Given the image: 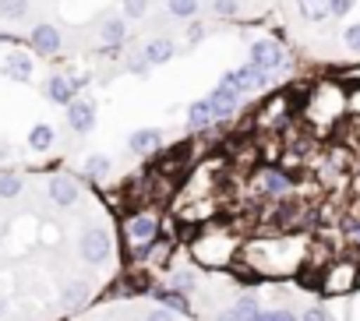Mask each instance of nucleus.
<instances>
[{"label":"nucleus","instance_id":"f257e3e1","mask_svg":"<svg viewBox=\"0 0 360 321\" xmlns=\"http://www.w3.org/2000/svg\"><path fill=\"white\" fill-rule=\"evenodd\" d=\"M244 261L258 275H290L304 261V237H293V233L258 237L244 247Z\"/></svg>","mask_w":360,"mask_h":321},{"label":"nucleus","instance_id":"f03ea898","mask_svg":"<svg viewBox=\"0 0 360 321\" xmlns=\"http://www.w3.org/2000/svg\"><path fill=\"white\" fill-rule=\"evenodd\" d=\"M120 237H124V247L134 261H141L148 254V247L162 237V223L155 212H131L124 223H120Z\"/></svg>","mask_w":360,"mask_h":321},{"label":"nucleus","instance_id":"7ed1b4c3","mask_svg":"<svg viewBox=\"0 0 360 321\" xmlns=\"http://www.w3.org/2000/svg\"><path fill=\"white\" fill-rule=\"evenodd\" d=\"M237 251H240V244H237V237H230L226 230H202L195 240H191V254L202 261V265H230L233 258H237Z\"/></svg>","mask_w":360,"mask_h":321},{"label":"nucleus","instance_id":"20e7f679","mask_svg":"<svg viewBox=\"0 0 360 321\" xmlns=\"http://www.w3.org/2000/svg\"><path fill=\"white\" fill-rule=\"evenodd\" d=\"M321 293L335 296V293H349L353 286H360V261L356 258H332L318 279Z\"/></svg>","mask_w":360,"mask_h":321},{"label":"nucleus","instance_id":"39448f33","mask_svg":"<svg viewBox=\"0 0 360 321\" xmlns=\"http://www.w3.org/2000/svg\"><path fill=\"white\" fill-rule=\"evenodd\" d=\"M78 258L89 265V268H99V265H106L110 258H113V237H110V230H103V226H85L82 230V237H78Z\"/></svg>","mask_w":360,"mask_h":321},{"label":"nucleus","instance_id":"423d86ee","mask_svg":"<svg viewBox=\"0 0 360 321\" xmlns=\"http://www.w3.org/2000/svg\"><path fill=\"white\" fill-rule=\"evenodd\" d=\"M297 188V177L283 166H262L255 173V195L269 198V202H286Z\"/></svg>","mask_w":360,"mask_h":321},{"label":"nucleus","instance_id":"0eeeda50","mask_svg":"<svg viewBox=\"0 0 360 321\" xmlns=\"http://www.w3.org/2000/svg\"><path fill=\"white\" fill-rule=\"evenodd\" d=\"M248 64H255L269 74H279L290 64V57H286V46L279 39H255L251 50H248Z\"/></svg>","mask_w":360,"mask_h":321},{"label":"nucleus","instance_id":"6e6552de","mask_svg":"<svg viewBox=\"0 0 360 321\" xmlns=\"http://www.w3.org/2000/svg\"><path fill=\"white\" fill-rule=\"evenodd\" d=\"M46 195L57 209H75L82 202V184L75 173H53L50 184H46Z\"/></svg>","mask_w":360,"mask_h":321},{"label":"nucleus","instance_id":"1a4fd4ad","mask_svg":"<svg viewBox=\"0 0 360 321\" xmlns=\"http://www.w3.org/2000/svg\"><path fill=\"white\" fill-rule=\"evenodd\" d=\"M29 46H32V53H39V57H57V53L64 50V36H60L57 25L39 22V25L29 32Z\"/></svg>","mask_w":360,"mask_h":321},{"label":"nucleus","instance_id":"9d476101","mask_svg":"<svg viewBox=\"0 0 360 321\" xmlns=\"http://www.w3.org/2000/svg\"><path fill=\"white\" fill-rule=\"evenodd\" d=\"M68 110V127L75 131V134H92L96 131V103L92 99H85V96H78L71 106H64Z\"/></svg>","mask_w":360,"mask_h":321},{"label":"nucleus","instance_id":"9b49d317","mask_svg":"<svg viewBox=\"0 0 360 321\" xmlns=\"http://www.w3.org/2000/svg\"><path fill=\"white\" fill-rule=\"evenodd\" d=\"M148 296L155 300V307H166V310H173V314H180V317H188V314H191V296H188V293H180V289H173L169 282H162V286L155 282Z\"/></svg>","mask_w":360,"mask_h":321},{"label":"nucleus","instance_id":"f8f14e48","mask_svg":"<svg viewBox=\"0 0 360 321\" xmlns=\"http://www.w3.org/2000/svg\"><path fill=\"white\" fill-rule=\"evenodd\" d=\"M43 96H46L53 106H71L82 92H78V85H75V74H50Z\"/></svg>","mask_w":360,"mask_h":321},{"label":"nucleus","instance_id":"ddd939ff","mask_svg":"<svg viewBox=\"0 0 360 321\" xmlns=\"http://www.w3.org/2000/svg\"><path fill=\"white\" fill-rule=\"evenodd\" d=\"M240 92L237 89H226V85H216L209 92V103H212V113H216V124H226L237 110H240Z\"/></svg>","mask_w":360,"mask_h":321},{"label":"nucleus","instance_id":"4468645a","mask_svg":"<svg viewBox=\"0 0 360 321\" xmlns=\"http://www.w3.org/2000/svg\"><path fill=\"white\" fill-rule=\"evenodd\" d=\"M258 310H262L258 293H240L230 307H223V310L216 314V321H255V317H258Z\"/></svg>","mask_w":360,"mask_h":321},{"label":"nucleus","instance_id":"2eb2a0df","mask_svg":"<svg viewBox=\"0 0 360 321\" xmlns=\"http://www.w3.org/2000/svg\"><path fill=\"white\" fill-rule=\"evenodd\" d=\"M99 43H103V50H110V53H117L124 43H127V18L120 15H113V18H103L99 22Z\"/></svg>","mask_w":360,"mask_h":321},{"label":"nucleus","instance_id":"dca6fc26","mask_svg":"<svg viewBox=\"0 0 360 321\" xmlns=\"http://www.w3.org/2000/svg\"><path fill=\"white\" fill-rule=\"evenodd\" d=\"M269 85H272V74H269V71H262V67H255V64H240V67H237V89H240V96L262 92V89H269Z\"/></svg>","mask_w":360,"mask_h":321},{"label":"nucleus","instance_id":"f3484780","mask_svg":"<svg viewBox=\"0 0 360 321\" xmlns=\"http://www.w3.org/2000/svg\"><path fill=\"white\" fill-rule=\"evenodd\" d=\"M162 145V131L159 127H138L127 134V152L131 155H152Z\"/></svg>","mask_w":360,"mask_h":321},{"label":"nucleus","instance_id":"a211bd4d","mask_svg":"<svg viewBox=\"0 0 360 321\" xmlns=\"http://www.w3.org/2000/svg\"><path fill=\"white\" fill-rule=\"evenodd\" d=\"M141 50H145V57H148L152 67H162V64H169V60L176 57V43H173L169 36H152Z\"/></svg>","mask_w":360,"mask_h":321},{"label":"nucleus","instance_id":"6ab92c4d","mask_svg":"<svg viewBox=\"0 0 360 321\" xmlns=\"http://www.w3.org/2000/svg\"><path fill=\"white\" fill-rule=\"evenodd\" d=\"M92 300V286L85 282V279H68L64 286H60V303L68 307V310H78V307H85Z\"/></svg>","mask_w":360,"mask_h":321},{"label":"nucleus","instance_id":"aec40b11","mask_svg":"<svg viewBox=\"0 0 360 321\" xmlns=\"http://www.w3.org/2000/svg\"><path fill=\"white\" fill-rule=\"evenodd\" d=\"M212 124H216V113H212V103H209V96L195 99V103L188 106V127H191L195 134H202V131H209Z\"/></svg>","mask_w":360,"mask_h":321},{"label":"nucleus","instance_id":"412c9836","mask_svg":"<svg viewBox=\"0 0 360 321\" xmlns=\"http://www.w3.org/2000/svg\"><path fill=\"white\" fill-rule=\"evenodd\" d=\"M110 173H113V159H110V155H103V152L89 155V159H85V166H82V177H85V181H92V184L110 181Z\"/></svg>","mask_w":360,"mask_h":321},{"label":"nucleus","instance_id":"4be33fe9","mask_svg":"<svg viewBox=\"0 0 360 321\" xmlns=\"http://www.w3.org/2000/svg\"><path fill=\"white\" fill-rule=\"evenodd\" d=\"M32 57L29 53H22V50H15L8 60H4V78H11V81H29L32 78Z\"/></svg>","mask_w":360,"mask_h":321},{"label":"nucleus","instance_id":"5701e85b","mask_svg":"<svg viewBox=\"0 0 360 321\" xmlns=\"http://www.w3.org/2000/svg\"><path fill=\"white\" fill-rule=\"evenodd\" d=\"M166 282H169L173 289H180V293L191 296V293L198 289V272H195V268H173V272L166 275Z\"/></svg>","mask_w":360,"mask_h":321},{"label":"nucleus","instance_id":"b1692460","mask_svg":"<svg viewBox=\"0 0 360 321\" xmlns=\"http://www.w3.org/2000/svg\"><path fill=\"white\" fill-rule=\"evenodd\" d=\"M53 141H57V131H53L50 124H36V127L29 131V148H32V152H50Z\"/></svg>","mask_w":360,"mask_h":321},{"label":"nucleus","instance_id":"393cba45","mask_svg":"<svg viewBox=\"0 0 360 321\" xmlns=\"http://www.w3.org/2000/svg\"><path fill=\"white\" fill-rule=\"evenodd\" d=\"M297 11L304 22H325L328 15V0H297Z\"/></svg>","mask_w":360,"mask_h":321},{"label":"nucleus","instance_id":"a878e982","mask_svg":"<svg viewBox=\"0 0 360 321\" xmlns=\"http://www.w3.org/2000/svg\"><path fill=\"white\" fill-rule=\"evenodd\" d=\"M22 188H25V181H22V173H18V170H0V198H4V202L18 198V195H22Z\"/></svg>","mask_w":360,"mask_h":321},{"label":"nucleus","instance_id":"bb28decb","mask_svg":"<svg viewBox=\"0 0 360 321\" xmlns=\"http://www.w3.org/2000/svg\"><path fill=\"white\" fill-rule=\"evenodd\" d=\"M166 11L173 18H180V22H191L202 11V0H166Z\"/></svg>","mask_w":360,"mask_h":321},{"label":"nucleus","instance_id":"cd10ccee","mask_svg":"<svg viewBox=\"0 0 360 321\" xmlns=\"http://www.w3.org/2000/svg\"><path fill=\"white\" fill-rule=\"evenodd\" d=\"M32 8V0H0V18L4 22H22Z\"/></svg>","mask_w":360,"mask_h":321},{"label":"nucleus","instance_id":"c85d7f7f","mask_svg":"<svg viewBox=\"0 0 360 321\" xmlns=\"http://www.w3.org/2000/svg\"><path fill=\"white\" fill-rule=\"evenodd\" d=\"M148 8H152V0H120V11L127 22H141L148 15Z\"/></svg>","mask_w":360,"mask_h":321},{"label":"nucleus","instance_id":"c756f323","mask_svg":"<svg viewBox=\"0 0 360 321\" xmlns=\"http://www.w3.org/2000/svg\"><path fill=\"white\" fill-rule=\"evenodd\" d=\"M212 15H216L219 22L240 18V0H212Z\"/></svg>","mask_w":360,"mask_h":321},{"label":"nucleus","instance_id":"7c9ffc66","mask_svg":"<svg viewBox=\"0 0 360 321\" xmlns=\"http://www.w3.org/2000/svg\"><path fill=\"white\" fill-rule=\"evenodd\" d=\"M131 74H138V78H145L148 71H152V64H148V57H145V50H134V53H127V64H124Z\"/></svg>","mask_w":360,"mask_h":321},{"label":"nucleus","instance_id":"2f4dec72","mask_svg":"<svg viewBox=\"0 0 360 321\" xmlns=\"http://www.w3.org/2000/svg\"><path fill=\"white\" fill-rule=\"evenodd\" d=\"M300 321H332V314L325 303H311L307 310H300Z\"/></svg>","mask_w":360,"mask_h":321},{"label":"nucleus","instance_id":"473e14b6","mask_svg":"<svg viewBox=\"0 0 360 321\" xmlns=\"http://www.w3.org/2000/svg\"><path fill=\"white\" fill-rule=\"evenodd\" d=\"M342 43H346V50H349V53H360V22L346 25V32H342Z\"/></svg>","mask_w":360,"mask_h":321},{"label":"nucleus","instance_id":"72a5a7b5","mask_svg":"<svg viewBox=\"0 0 360 321\" xmlns=\"http://www.w3.org/2000/svg\"><path fill=\"white\" fill-rule=\"evenodd\" d=\"M356 8V0H328V15L332 18H346Z\"/></svg>","mask_w":360,"mask_h":321},{"label":"nucleus","instance_id":"f704fd0d","mask_svg":"<svg viewBox=\"0 0 360 321\" xmlns=\"http://www.w3.org/2000/svg\"><path fill=\"white\" fill-rule=\"evenodd\" d=\"M205 36H209V29H205V22H198V18H191V22H188V43L195 46V43H202Z\"/></svg>","mask_w":360,"mask_h":321},{"label":"nucleus","instance_id":"c9c22d12","mask_svg":"<svg viewBox=\"0 0 360 321\" xmlns=\"http://www.w3.org/2000/svg\"><path fill=\"white\" fill-rule=\"evenodd\" d=\"M346 240H349V247L360 251V216H356L353 223H346Z\"/></svg>","mask_w":360,"mask_h":321},{"label":"nucleus","instance_id":"e433bc0d","mask_svg":"<svg viewBox=\"0 0 360 321\" xmlns=\"http://www.w3.org/2000/svg\"><path fill=\"white\" fill-rule=\"evenodd\" d=\"M180 314H173V310H166V307H155V310H148L145 314V321H176Z\"/></svg>","mask_w":360,"mask_h":321},{"label":"nucleus","instance_id":"4c0bfd02","mask_svg":"<svg viewBox=\"0 0 360 321\" xmlns=\"http://www.w3.org/2000/svg\"><path fill=\"white\" fill-rule=\"evenodd\" d=\"M272 321H300V314L290 310V307H276V310H272Z\"/></svg>","mask_w":360,"mask_h":321},{"label":"nucleus","instance_id":"58836bf2","mask_svg":"<svg viewBox=\"0 0 360 321\" xmlns=\"http://www.w3.org/2000/svg\"><path fill=\"white\" fill-rule=\"evenodd\" d=\"M346 106H349V110L360 117V85H356V89H349V96H346Z\"/></svg>","mask_w":360,"mask_h":321},{"label":"nucleus","instance_id":"ea45409f","mask_svg":"<svg viewBox=\"0 0 360 321\" xmlns=\"http://www.w3.org/2000/svg\"><path fill=\"white\" fill-rule=\"evenodd\" d=\"M8 155H11V145H8V141H0V159H8Z\"/></svg>","mask_w":360,"mask_h":321},{"label":"nucleus","instance_id":"a19ab883","mask_svg":"<svg viewBox=\"0 0 360 321\" xmlns=\"http://www.w3.org/2000/svg\"><path fill=\"white\" fill-rule=\"evenodd\" d=\"M255 321H272V310H265V307H262V310H258V317H255Z\"/></svg>","mask_w":360,"mask_h":321},{"label":"nucleus","instance_id":"79ce46f5","mask_svg":"<svg viewBox=\"0 0 360 321\" xmlns=\"http://www.w3.org/2000/svg\"><path fill=\"white\" fill-rule=\"evenodd\" d=\"M4 314H8V300H4V296H0V317H4Z\"/></svg>","mask_w":360,"mask_h":321}]
</instances>
